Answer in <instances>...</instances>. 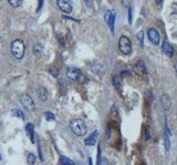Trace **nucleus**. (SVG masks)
<instances>
[{
	"label": "nucleus",
	"instance_id": "f257e3e1",
	"mask_svg": "<svg viewBox=\"0 0 177 165\" xmlns=\"http://www.w3.org/2000/svg\"><path fill=\"white\" fill-rule=\"evenodd\" d=\"M70 128H71L72 132L78 136H85L87 132V127L85 122L81 119H73L70 122Z\"/></svg>",
	"mask_w": 177,
	"mask_h": 165
},
{
	"label": "nucleus",
	"instance_id": "f03ea898",
	"mask_svg": "<svg viewBox=\"0 0 177 165\" xmlns=\"http://www.w3.org/2000/svg\"><path fill=\"white\" fill-rule=\"evenodd\" d=\"M24 51H26L24 43L21 40H15L11 44V53H12L13 56L18 60H21L24 55Z\"/></svg>",
	"mask_w": 177,
	"mask_h": 165
},
{
	"label": "nucleus",
	"instance_id": "7ed1b4c3",
	"mask_svg": "<svg viewBox=\"0 0 177 165\" xmlns=\"http://www.w3.org/2000/svg\"><path fill=\"white\" fill-rule=\"evenodd\" d=\"M119 49L120 52L124 55H129L132 53V44H131L130 39L125 35L120 37L119 40Z\"/></svg>",
	"mask_w": 177,
	"mask_h": 165
},
{
	"label": "nucleus",
	"instance_id": "20e7f679",
	"mask_svg": "<svg viewBox=\"0 0 177 165\" xmlns=\"http://www.w3.org/2000/svg\"><path fill=\"white\" fill-rule=\"evenodd\" d=\"M66 75L70 79H73V81H77L78 83L82 84L85 81V76L81 73L80 69L75 67H69L66 69Z\"/></svg>",
	"mask_w": 177,
	"mask_h": 165
},
{
	"label": "nucleus",
	"instance_id": "39448f33",
	"mask_svg": "<svg viewBox=\"0 0 177 165\" xmlns=\"http://www.w3.org/2000/svg\"><path fill=\"white\" fill-rule=\"evenodd\" d=\"M20 102H21V105L26 108L27 110H29V111H32V110H35L36 108V105H35V101L32 100V98L30 97L29 95H22L21 97H20Z\"/></svg>",
	"mask_w": 177,
	"mask_h": 165
},
{
	"label": "nucleus",
	"instance_id": "423d86ee",
	"mask_svg": "<svg viewBox=\"0 0 177 165\" xmlns=\"http://www.w3.org/2000/svg\"><path fill=\"white\" fill-rule=\"evenodd\" d=\"M147 37L148 40L151 41L152 44L154 45H159V41H161V35H159L158 31L154 28H151V29L147 30Z\"/></svg>",
	"mask_w": 177,
	"mask_h": 165
},
{
	"label": "nucleus",
	"instance_id": "0eeeda50",
	"mask_svg": "<svg viewBox=\"0 0 177 165\" xmlns=\"http://www.w3.org/2000/svg\"><path fill=\"white\" fill-rule=\"evenodd\" d=\"M57 5H58L59 9L63 11L65 13H71L72 12V3L70 0H57Z\"/></svg>",
	"mask_w": 177,
	"mask_h": 165
},
{
	"label": "nucleus",
	"instance_id": "6e6552de",
	"mask_svg": "<svg viewBox=\"0 0 177 165\" xmlns=\"http://www.w3.org/2000/svg\"><path fill=\"white\" fill-rule=\"evenodd\" d=\"M162 51L168 57H173L174 56V49L171 45V43H168L167 41H164L163 44H162Z\"/></svg>",
	"mask_w": 177,
	"mask_h": 165
},
{
	"label": "nucleus",
	"instance_id": "1a4fd4ad",
	"mask_svg": "<svg viewBox=\"0 0 177 165\" xmlns=\"http://www.w3.org/2000/svg\"><path fill=\"white\" fill-rule=\"evenodd\" d=\"M161 104L163 106V109L164 110H168L171 108V105H172V102H171V98H169L168 95L164 94L163 96L161 97Z\"/></svg>",
	"mask_w": 177,
	"mask_h": 165
},
{
	"label": "nucleus",
	"instance_id": "9d476101",
	"mask_svg": "<svg viewBox=\"0 0 177 165\" xmlns=\"http://www.w3.org/2000/svg\"><path fill=\"white\" fill-rule=\"evenodd\" d=\"M98 136H99L98 131H94L93 133H91V136H89L85 139V144L86 145H94L95 142H96V139H98Z\"/></svg>",
	"mask_w": 177,
	"mask_h": 165
},
{
	"label": "nucleus",
	"instance_id": "9b49d317",
	"mask_svg": "<svg viewBox=\"0 0 177 165\" xmlns=\"http://www.w3.org/2000/svg\"><path fill=\"white\" fill-rule=\"evenodd\" d=\"M135 71L138 75H143V74L146 73V67H145V64L143 61H138L137 64L135 65Z\"/></svg>",
	"mask_w": 177,
	"mask_h": 165
},
{
	"label": "nucleus",
	"instance_id": "f8f14e48",
	"mask_svg": "<svg viewBox=\"0 0 177 165\" xmlns=\"http://www.w3.org/2000/svg\"><path fill=\"white\" fill-rule=\"evenodd\" d=\"M164 144L166 151L171 150V138H169V130L167 127H165V132H164Z\"/></svg>",
	"mask_w": 177,
	"mask_h": 165
},
{
	"label": "nucleus",
	"instance_id": "ddd939ff",
	"mask_svg": "<svg viewBox=\"0 0 177 165\" xmlns=\"http://www.w3.org/2000/svg\"><path fill=\"white\" fill-rule=\"evenodd\" d=\"M48 96H49V92H48V90L44 87H39V88H38V97H39L40 99L47 100Z\"/></svg>",
	"mask_w": 177,
	"mask_h": 165
},
{
	"label": "nucleus",
	"instance_id": "4468645a",
	"mask_svg": "<svg viewBox=\"0 0 177 165\" xmlns=\"http://www.w3.org/2000/svg\"><path fill=\"white\" fill-rule=\"evenodd\" d=\"M110 26V30H111L112 33H114V23H115V12L112 11L111 16H110V19H108V21L106 22Z\"/></svg>",
	"mask_w": 177,
	"mask_h": 165
},
{
	"label": "nucleus",
	"instance_id": "2eb2a0df",
	"mask_svg": "<svg viewBox=\"0 0 177 165\" xmlns=\"http://www.w3.org/2000/svg\"><path fill=\"white\" fill-rule=\"evenodd\" d=\"M59 165H75V163L70 159H68V157L61 156L60 160H59Z\"/></svg>",
	"mask_w": 177,
	"mask_h": 165
},
{
	"label": "nucleus",
	"instance_id": "dca6fc26",
	"mask_svg": "<svg viewBox=\"0 0 177 165\" xmlns=\"http://www.w3.org/2000/svg\"><path fill=\"white\" fill-rule=\"evenodd\" d=\"M26 131H27V134L30 136V139L33 140V124H32V123H28V124H27Z\"/></svg>",
	"mask_w": 177,
	"mask_h": 165
},
{
	"label": "nucleus",
	"instance_id": "f3484780",
	"mask_svg": "<svg viewBox=\"0 0 177 165\" xmlns=\"http://www.w3.org/2000/svg\"><path fill=\"white\" fill-rule=\"evenodd\" d=\"M27 161H28V164L29 165H35L36 155L32 154V153H28V154H27Z\"/></svg>",
	"mask_w": 177,
	"mask_h": 165
},
{
	"label": "nucleus",
	"instance_id": "a211bd4d",
	"mask_svg": "<svg viewBox=\"0 0 177 165\" xmlns=\"http://www.w3.org/2000/svg\"><path fill=\"white\" fill-rule=\"evenodd\" d=\"M112 83H113V86L115 87V88H117V89L121 88V78H120L119 76L113 77V81H112Z\"/></svg>",
	"mask_w": 177,
	"mask_h": 165
},
{
	"label": "nucleus",
	"instance_id": "6ab92c4d",
	"mask_svg": "<svg viewBox=\"0 0 177 165\" xmlns=\"http://www.w3.org/2000/svg\"><path fill=\"white\" fill-rule=\"evenodd\" d=\"M35 53L37 56H40V55L42 54V46H41V44H36L35 45Z\"/></svg>",
	"mask_w": 177,
	"mask_h": 165
},
{
	"label": "nucleus",
	"instance_id": "aec40b11",
	"mask_svg": "<svg viewBox=\"0 0 177 165\" xmlns=\"http://www.w3.org/2000/svg\"><path fill=\"white\" fill-rule=\"evenodd\" d=\"M92 71L95 72V73H99V71H101V72L103 71V67H102L99 63H94L92 65Z\"/></svg>",
	"mask_w": 177,
	"mask_h": 165
},
{
	"label": "nucleus",
	"instance_id": "412c9836",
	"mask_svg": "<svg viewBox=\"0 0 177 165\" xmlns=\"http://www.w3.org/2000/svg\"><path fill=\"white\" fill-rule=\"evenodd\" d=\"M8 2L10 3L12 7L17 8V7H19V6L22 3V0H8Z\"/></svg>",
	"mask_w": 177,
	"mask_h": 165
},
{
	"label": "nucleus",
	"instance_id": "4be33fe9",
	"mask_svg": "<svg viewBox=\"0 0 177 165\" xmlns=\"http://www.w3.org/2000/svg\"><path fill=\"white\" fill-rule=\"evenodd\" d=\"M137 39H138V41H140V44H141V46H144V34H143V31H140L137 33Z\"/></svg>",
	"mask_w": 177,
	"mask_h": 165
},
{
	"label": "nucleus",
	"instance_id": "5701e85b",
	"mask_svg": "<svg viewBox=\"0 0 177 165\" xmlns=\"http://www.w3.org/2000/svg\"><path fill=\"white\" fill-rule=\"evenodd\" d=\"M98 165H108V162L106 160L105 157H99V161H98Z\"/></svg>",
	"mask_w": 177,
	"mask_h": 165
},
{
	"label": "nucleus",
	"instance_id": "b1692460",
	"mask_svg": "<svg viewBox=\"0 0 177 165\" xmlns=\"http://www.w3.org/2000/svg\"><path fill=\"white\" fill-rule=\"evenodd\" d=\"M12 113H13V116H17V117H19V118L24 119V116H23V113H22L21 111H20V110H18V109L13 110V111H12Z\"/></svg>",
	"mask_w": 177,
	"mask_h": 165
},
{
	"label": "nucleus",
	"instance_id": "393cba45",
	"mask_svg": "<svg viewBox=\"0 0 177 165\" xmlns=\"http://www.w3.org/2000/svg\"><path fill=\"white\" fill-rule=\"evenodd\" d=\"M44 117H45V119H47V120H51V121L56 120V118H54L53 113H51V112H45L44 113Z\"/></svg>",
	"mask_w": 177,
	"mask_h": 165
},
{
	"label": "nucleus",
	"instance_id": "a878e982",
	"mask_svg": "<svg viewBox=\"0 0 177 165\" xmlns=\"http://www.w3.org/2000/svg\"><path fill=\"white\" fill-rule=\"evenodd\" d=\"M49 72H50L51 74H52L53 76H58V74H59V71L57 69L56 67H50V69H49Z\"/></svg>",
	"mask_w": 177,
	"mask_h": 165
},
{
	"label": "nucleus",
	"instance_id": "bb28decb",
	"mask_svg": "<svg viewBox=\"0 0 177 165\" xmlns=\"http://www.w3.org/2000/svg\"><path fill=\"white\" fill-rule=\"evenodd\" d=\"M112 11H106L105 16H104V20H105V22L108 21V19H110V16H111Z\"/></svg>",
	"mask_w": 177,
	"mask_h": 165
},
{
	"label": "nucleus",
	"instance_id": "cd10ccee",
	"mask_svg": "<svg viewBox=\"0 0 177 165\" xmlns=\"http://www.w3.org/2000/svg\"><path fill=\"white\" fill-rule=\"evenodd\" d=\"M129 22L132 23V7L129 8Z\"/></svg>",
	"mask_w": 177,
	"mask_h": 165
},
{
	"label": "nucleus",
	"instance_id": "c85d7f7f",
	"mask_svg": "<svg viewBox=\"0 0 177 165\" xmlns=\"http://www.w3.org/2000/svg\"><path fill=\"white\" fill-rule=\"evenodd\" d=\"M156 5H161L162 2H163V0H155Z\"/></svg>",
	"mask_w": 177,
	"mask_h": 165
},
{
	"label": "nucleus",
	"instance_id": "c756f323",
	"mask_svg": "<svg viewBox=\"0 0 177 165\" xmlns=\"http://www.w3.org/2000/svg\"><path fill=\"white\" fill-rule=\"evenodd\" d=\"M174 68H175V73H176V75H177V63H175Z\"/></svg>",
	"mask_w": 177,
	"mask_h": 165
},
{
	"label": "nucleus",
	"instance_id": "7c9ffc66",
	"mask_svg": "<svg viewBox=\"0 0 177 165\" xmlns=\"http://www.w3.org/2000/svg\"><path fill=\"white\" fill-rule=\"evenodd\" d=\"M84 1H85V2L87 3V5H89V3H90V0H84Z\"/></svg>",
	"mask_w": 177,
	"mask_h": 165
},
{
	"label": "nucleus",
	"instance_id": "2f4dec72",
	"mask_svg": "<svg viewBox=\"0 0 177 165\" xmlns=\"http://www.w3.org/2000/svg\"><path fill=\"white\" fill-rule=\"evenodd\" d=\"M89 163H90V165H92V161H91V159L89 160Z\"/></svg>",
	"mask_w": 177,
	"mask_h": 165
},
{
	"label": "nucleus",
	"instance_id": "473e14b6",
	"mask_svg": "<svg viewBox=\"0 0 177 165\" xmlns=\"http://www.w3.org/2000/svg\"><path fill=\"white\" fill-rule=\"evenodd\" d=\"M0 160H1V154H0Z\"/></svg>",
	"mask_w": 177,
	"mask_h": 165
}]
</instances>
